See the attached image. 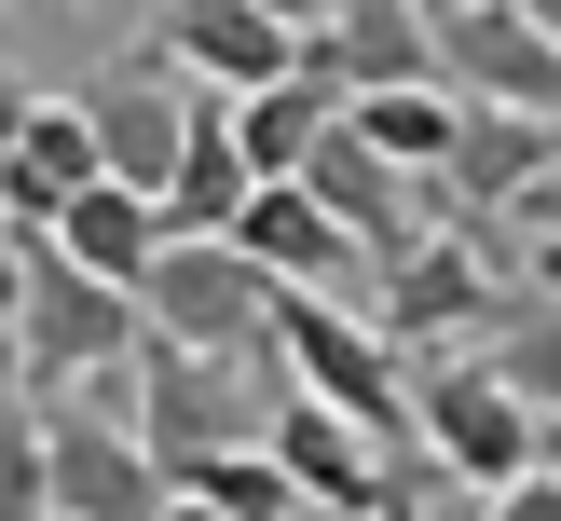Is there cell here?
Wrapping results in <instances>:
<instances>
[{
  "label": "cell",
  "instance_id": "6da1fadb",
  "mask_svg": "<svg viewBox=\"0 0 561 521\" xmlns=\"http://www.w3.org/2000/svg\"><path fill=\"white\" fill-rule=\"evenodd\" d=\"M14 384L82 398V411H124V384H137V302L96 288L82 261H55L42 234L14 247Z\"/></svg>",
  "mask_w": 561,
  "mask_h": 521
},
{
  "label": "cell",
  "instance_id": "7a4b0ae2",
  "mask_svg": "<svg viewBox=\"0 0 561 521\" xmlns=\"http://www.w3.org/2000/svg\"><path fill=\"white\" fill-rule=\"evenodd\" d=\"M274 384L288 398H316V411H343V426H370V439H398L411 453V356L383 343L356 302H316V288H274Z\"/></svg>",
  "mask_w": 561,
  "mask_h": 521
},
{
  "label": "cell",
  "instance_id": "3957f363",
  "mask_svg": "<svg viewBox=\"0 0 561 521\" xmlns=\"http://www.w3.org/2000/svg\"><path fill=\"white\" fill-rule=\"evenodd\" d=\"M370 302H383L370 329H383L398 356H453V343H493V316L520 302V274H507V247H493V234H466V219H453V234H411L398 261L370 274Z\"/></svg>",
  "mask_w": 561,
  "mask_h": 521
},
{
  "label": "cell",
  "instance_id": "277c9868",
  "mask_svg": "<svg viewBox=\"0 0 561 521\" xmlns=\"http://www.w3.org/2000/svg\"><path fill=\"white\" fill-rule=\"evenodd\" d=\"M261 398H274V371H233V356H179V343H151V329H137V384H124V426H137V453L164 466V494H179L206 453L261 439Z\"/></svg>",
  "mask_w": 561,
  "mask_h": 521
},
{
  "label": "cell",
  "instance_id": "5b68a950",
  "mask_svg": "<svg viewBox=\"0 0 561 521\" xmlns=\"http://www.w3.org/2000/svg\"><path fill=\"white\" fill-rule=\"evenodd\" d=\"M137 329L179 356H233V371H274V274L233 261L219 234H164V261L137 274Z\"/></svg>",
  "mask_w": 561,
  "mask_h": 521
},
{
  "label": "cell",
  "instance_id": "8992f818",
  "mask_svg": "<svg viewBox=\"0 0 561 521\" xmlns=\"http://www.w3.org/2000/svg\"><path fill=\"white\" fill-rule=\"evenodd\" d=\"M411 439H425V466H438V480H466V494H493V480L535 466V411L507 398V371H493L480 343L411 356Z\"/></svg>",
  "mask_w": 561,
  "mask_h": 521
},
{
  "label": "cell",
  "instance_id": "52a82bcc",
  "mask_svg": "<svg viewBox=\"0 0 561 521\" xmlns=\"http://www.w3.org/2000/svg\"><path fill=\"white\" fill-rule=\"evenodd\" d=\"M425 55L466 110H548L561 124V27L520 0H425Z\"/></svg>",
  "mask_w": 561,
  "mask_h": 521
},
{
  "label": "cell",
  "instance_id": "ba28073f",
  "mask_svg": "<svg viewBox=\"0 0 561 521\" xmlns=\"http://www.w3.org/2000/svg\"><path fill=\"white\" fill-rule=\"evenodd\" d=\"M42 494L55 521H164V466L137 453L124 411H82V398H42Z\"/></svg>",
  "mask_w": 561,
  "mask_h": 521
},
{
  "label": "cell",
  "instance_id": "9c48e42d",
  "mask_svg": "<svg viewBox=\"0 0 561 521\" xmlns=\"http://www.w3.org/2000/svg\"><path fill=\"white\" fill-rule=\"evenodd\" d=\"M261 453L288 466V494H301V508H316V521H370L383 494H398V439L343 426V411L288 398V384H274V398H261Z\"/></svg>",
  "mask_w": 561,
  "mask_h": 521
},
{
  "label": "cell",
  "instance_id": "30bf717a",
  "mask_svg": "<svg viewBox=\"0 0 561 521\" xmlns=\"http://www.w3.org/2000/svg\"><path fill=\"white\" fill-rule=\"evenodd\" d=\"M288 179H301V192H316V206H329V219H343V234H356V247H370V274H383V261H398V247H411V234H453V206H438V192H425V179H398V165H383V151H370V137H343V124H329V137H316V151H301V165H288Z\"/></svg>",
  "mask_w": 561,
  "mask_h": 521
},
{
  "label": "cell",
  "instance_id": "8fae6325",
  "mask_svg": "<svg viewBox=\"0 0 561 521\" xmlns=\"http://www.w3.org/2000/svg\"><path fill=\"white\" fill-rule=\"evenodd\" d=\"M219 247H233V261H261L274 288H316V302H356V288H370V247H356L301 179H261V192L233 206V234H219Z\"/></svg>",
  "mask_w": 561,
  "mask_h": 521
},
{
  "label": "cell",
  "instance_id": "7c38bea8",
  "mask_svg": "<svg viewBox=\"0 0 561 521\" xmlns=\"http://www.w3.org/2000/svg\"><path fill=\"white\" fill-rule=\"evenodd\" d=\"M82 124H96V179H124V192H164V165H179V124H192V82H179V55H164V42H137L124 69H96Z\"/></svg>",
  "mask_w": 561,
  "mask_h": 521
},
{
  "label": "cell",
  "instance_id": "4fadbf2b",
  "mask_svg": "<svg viewBox=\"0 0 561 521\" xmlns=\"http://www.w3.org/2000/svg\"><path fill=\"white\" fill-rule=\"evenodd\" d=\"M301 69H316L329 97H383V82H438V55H425V0H329V14L301 27Z\"/></svg>",
  "mask_w": 561,
  "mask_h": 521
},
{
  "label": "cell",
  "instance_id": "5bb4252c",
  "mask_svg": "<svg viewBox=\"0 0 561 521\" xmlns=\"http://www.w3.org/2000/svg\"><path fill=\"white\" fill-rule=\"evenodd\" d=\"M151 42L179 55V82H206V97H247V82H288L301 69V27H274L261 0H164Z\"/></svg>",
  "mask_w": 561,
  "mask_h": 521
},
{
  "label": "cell",
  "instance_id": "9a60e30c",
  "mask_svg": "<svg viewBox=\"0 0 561 521\" xmlns=\"http://www.w3.org/2000/svg\"><path fill=\"white\" fill-rule=\"evenodd\" d=\"M42 247H55V261H82L96 288H124V302H137V274L164 261V206H151V192H124V179H82L69 206L42 219Z\"/></svg>",
  "mask_w": 561,
  "mask_h": 521
},
{
  "label": "cell",
  "instance_id": "2e32d148",
  "mask_svg": "<svg viewBox=\"0 0 561 521\" xmlns=\"http://www.w3.org/2000/svg\"><path fill=\"white\" fill-rule=\"evenodd\" d=\"M247 151H233V97H206V82H192V124H179V165H164V234H233V206H247Z\"/></svg>",
  "mask_w": 561,
  "mask_h": 521
},
{
  "label": "cell",
  "instance_id": "e0dca14e",
  "mask_svg": "<svg viewBox=\"0 0 561 521\" xmlns=\"http://www.w3.org/2000/svg\"><path fill=\"white\" fill-rule=\"evenodd\" d=\"M343 137H370L398 179L438 192V165H453V137H466V97L453 82H383V97H343Z\"/></svg>",
  "mask_w": 561,
  "mask_h": 521
},
{
  "label": "cell",
  "instance_id": "ac0fdd59",
  "mask_svg": "<svg viewBox=\"0 0 561 521\" xmlns=\"http://www.w3.org/2000/svg\"><path fill=\"white\" fill-rule=\"evenodd\" d=\"M329 124H343V97H329L316 69H288V82H247V97H233V151H247V179H288V165L316 151Z\"/></svg>",
  "mask_w": 561,
  "mask_h": 521
},
{
  "label": "cell",
  "instance_id": "d6986e66",
  "mask_svg": "<svg viewBox=\"0 0 561 521\" xmlns=\"http://www.w3.org/2000/svg\"><path fill=\"white\" fill-rule=\"evenodd\" d=\"M480 356L507 371V398L535 411V426H561V302H548V288H520L507 316H493V343H480Z\"/></svg>",
  "mask_w": 561,
  "mask_h": 521
},
{
  "label": "cell",
  "instance_id": "ffe728a7",
  "mask_svg": "<svg viewBox=\"0 0 561 521\" xmlns=\"http://www.w3.org/2000/svg\"><path fill=\"white\" fill-rule=\"evenodd\" d=\"M179 494H206L219 521H316V508H301V494H288V466L261 453V439H233V453H206V466H192Z\"/></svg>",
  "mask_w": 561,
  "mask_h": 521
},
{
  "label": "cell",
  "instance_id": "44dd1931",
  "mask_svg": "<svg viewBox=\"0 0 561 521\" xmlns=\"http://www.w3.org/2000/svg\"><path fill=\"white\" fill-rule=\"evenodd\" d=\"M0 521H55V494H42V426H27V398L0 411Z\"/></svg>",
  "mask_w": 561,
  "mask_h": 521
},
{
  "label": "cell",
  "instance_id": "7402d4cb",
  "mask_svg": "<svg viewBox=\"0 0 561 521\" xmlns=\"http://www.w3.org/2000/svg\"><path fill=\"white\" fill-rule=\"evenodd\" d=\"M480 521H561V480H548V466H520V480L480 494Z\"/></svg>",
  "mask_w": 561,
  "mask_h": 521
},
{
  "label": "cell",
  "instance_id": "603a6c76",
  "mask_svg": "<svg viewBox=\"0 0 561 521\" xmlns=\"http://www.w3.org/2000/svg\"><path fill=\"white\" fill-rule=\"evenodd\" d=\"M27 384H14V247H0V411H14Z\"/></svg>",
  "mask_w": 561,
  "mask_h": 521
},
{
  "label": "cell",
  "instance_id": "cb8c5ba5",
  "mask_svg": "<svg viewBox=\"0 0 561 521\" xmlns=\"http://www.w3.org/2000/svg\"><path fill=\"white\" fill-rule=\"evenodd\" d=\"M370 521H425V494H411V453H398V494H383Z\"/></svg>",
  "mask_w": 561,
  "mask_h": 521
},
{
  "label": "cell",
  "instance_id": "d4e9b609",
  "mask_svg": "<svg viewBox=\"0 0 561 521\" xmlns=\"http://www.w3.org/2000/svg\"><path fill=\"white\" fill-rule=\"evenodd\" d=\"M520 219H535V234H548V247H561V179H548V192H535V206H520Z\"/></svg>",
  "mask_w": 561,
  "mask_h": 521
},
{
  "label": "cell",
  "instance_id": "484cf974",
  "mask_svg": "<svg viewBox=\"0 0 561 521\" xmlns=\"http://www.w3.org/2000/svg\"><path fill=\"white\" fill-rule=\"evenodd\" d=\"M261 14H274V27H316V14H329V0H261Z\"/></svg>",
  "mask_w": 561,
  "mask_h": 521
},
{
  "label": "cell",
  "instance_id": "4316f807",
  "mask_svg": "<svg viewBox=\"0 0 561 521\" xmlns=\"http://www.w3.org/2000/svg\"><path fill=\"white\" fill-rule=\"evenodd\" d=\"M164 521H219V508H206V494H164Z\"/></svg>",
  "mask_w": 561,
  "mask_h": 521
},
{
  "label": "cell",
  "instance_id": "83f0119b",
  "mask_svg": "<svg viewBox=\"0 0 561 521\" xmlns=\"http://www.w3.org/2000/svg\"><path fill=\"white\" fill-rule=\"evenodd\" d=\"M535 466H548V480H561V426H535Z\"/></svg>",
  "mask_w": 561,
  "mask_h": 521
},
{
  "label": "cell",
  "instance_id": "f1b7e54d",
  "mask_svg": "<svg viewBox=\"0 0 561 521\" xmlns=\"http://www.w3.org/2000/svg\"><path fill=\"white\" fill-rule=\"evenodd\" d=\"M0 55H14V14H0Z\"/></svg>",
  "mask_w": 561,
  "mask_h": 521
},
{
  "label": "cell",
  "instance_id": "f546056e",
  "mask_svg": "<svg viewBox=\"0 0 561 521\" xmlns=\"http://www.w3.org/2000/svg\"><path fill=\"white\" fill-rule=\"evenodd\" d=\"M520 14H548V0H520Z\"/></svg>",
  "mask_w": 561,
  "mask_h": 521
},
{
  "label": "cell",
  "instance_id": "4dcf8cb0",
  "mask_svg": "<svg viewBox=\"0 0 561 521\" xmlns=\"http://www.w3.org/2000/svg\"><path fill=\"white\" fill-rule=\"evenodd\" d=\"M548 27H561V0H548Z\"/></svg>",
  "mask_w": 561,
  "mask_h": 521
}]
</instances>
